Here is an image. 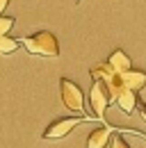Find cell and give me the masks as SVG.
I'll return each instance as SVG.
<instances>
[{"label": "cell", "mask_w": 146, "mask_h": 148, "mask_svg": "<svg viewBox=\"0 0 146 148\" xmlns=\"http://www.w3.org/2000/svg\"><path fill=\"white\" fill-rule=\"evenodd\" d=\"M23 46H25L28 53L39 55V57H50L53 59V57L59 55V43H57L55 34L53 32H46V30H41L36 34H30L28 39H23Z\"/></svg>", "instance_id": "obj_1"}, {"label": "cell", "mask_w": 146, "mask_h": 148, "mask_svg": "<svg viewBox=\"0 0 146 148\" xmlns=\"http://www.w3.org/2000/svg\"><path fill=\"white\" fill-rule=\"evenodd\" d=\"M59 96H62L64 107H69L71 112H78V114L85 112V93L73 80H66V77L59 80Z\"/></svg>", "instance_id": "obj_2"}, {"label": "cell", "mask_w": 146, "mask_h": 148, "mask_svg": "<svg viewBox=\"0 0 146 148\" xmlns=\"http://www.w3.org/2000/svg\"><path fill=\"white\" fill-rule=\"evenodd\" d=\"M91 80H101L105 87H107L110 96H112V100H114V96H116V91H119V87H121V77H119V73L110 66V64H94L91 66Z\"/></svg>", "instance_id": "obj_3"}, {"label": "cell", "mask_w": 146, "mask_h": 148, "mask_svg": "<svg viewBox=\"0 0 146 148\" xmlns=\"http://www.w3.org/2000/svg\"><path fill=\"white\" fill-rule=\"evenodd\" d=\"M89 100H91V110H94V116L96 119H105V110L112 103V96H110L107 87L101 82V80H94L89 91Z\"/></svg>", "instance_id": "obj_4"}, {"label": "cell", "mask_w": 146, "mask_h": 148, "mask_svg": "<svg viewBox=\"0 0 146 148\" xmlns=\"http://www.w3.org/2000/svg\"><path fill=\"white\" fill-rule=\"evenodd\" d=\"M85 121V116H66V119H57L48 128L43 130V139H62L66 137L73 128H78Z\"/></svg>", "instance_id": "obj_5"}, {"label": "cell", "mask_w": 146, "mask_h": 148, "mask_svg": "<svg viewBox=\"0 0 146 148\" xmlns=\"http://www.w3.org/2000/svg\"><path fill=\"white\" fill-rule=\"evenodd\" d=\"M114 103L123 110V114H135V110H137V103H139V98H137V91H132V89H128V87H119V91H116V96H114Z\"/></svg>", "instance_id": "obj_6"}, {"label": "cell", "mask_w": 146, "mask_h": 148, "mask_svg": "<svg viewBox=\"0 0 146 148\" xmlns=\"http://www.w3.org/2000/svg\"><path fill=\"white\" fill-rule=\"evenodd\" d=\"M121 77V84L128 87V89H132V91H139V89H144L146 84V71H139V69H128L123 73H119Z\"/></svg>", "instance_id": "obj_7"}, {"label": "cell", "mask_w": 146, "mask_h": 148, "mask_svg": "<svg viewBox=\"0 0 146 148\" xmlns=\"http://www.w3.org/2000/svg\"><path fill=\"white\" fill-rule=\"evenodd\" d=\"M110 137H112V130L110 128H98L94 130L87 139V148H107Z\"/></svg>", "instance_id": "obj_8"}, {"label": "cell", "mask_w": 146, "mask_h": 148, "mask_svg": "<svg viewBox=\"0 0 146 148\" xmlns=\"http://www.w3.org/2000/svg\"><path fill=\"white\" fill-rule=\"evenodd\" d=\"M110 66L116 71V73H123V71H128L130 66H132V62H130V57L119 48V50H114L112 55H110V62H107Z\"/></svg>", "instance_id": "obj_9"}, {"label": "cell", "mask_w": 146, "mask_h": 148, "mask_svg": "<svg viewBox=\"0 0 146 148\" xmlns=\"http://www.w3.org/2000/svg\"><path fill=\"white\" fill-rule=\"evenodd\" d=\"M21 41L18 39H12L9 34H2L0 37V55H9V53H16Z\"/></svg>", "instance_id": "obj_10"}, {"label": "cell", "mask_w": 146, "mask_h": 148, "mask_svg": "<svg viewBox=\"0 0 146 148\" xmlns=\"http://www.w3.org/2000/svg\"><path fill=\"white\" fill-rule=\"evenodd\" d=\"M107 146L110 148H130V144H128L126 139L116 132V134H112V137H110V144H107Z\"/></svg>", "instance_id": "obj_11"}, {"label": "cell", "mask_w": 146, "mask_h": 148, "mask_svg": "<svg viewBox=\"0 0 146 148\" xmlns=\"http://www.w3.org/2000/svg\"><path fill=\"white\" fill-rule=\"evenodd\" d=\"M14 27V18L12 16H0V37L9 34V30Z\"/></svg>", "instance_id": "obj_12"}, {"label": "cell", "mask_w": 146, "mask_h": 148, "mask_svg": "<svg viewBox=\"0 0 146 148\" xmlns=\"http://www.w3.org/2000/svg\"><path fill=\"white\" fill-rule=\"evenodd\" d=\"M7 5H9V0H0V16H2V12L7 9Z\"/></svg>", "instance_id": "obj_13"}, {"label": "cell", "mask_w": 146, "mask_h": 148, "mask_svg": "<svg viewBox=\"0 0 146 148\" xmlns=\"http://www.w3.org/2000/svg\"><path fill=\"white\" fill-rule=\"evenodd\" d=\"M142 116H144V121H146V105H142Z\"/></svg>", "instance_id": "obj_14"}]
</instances>
